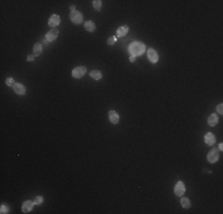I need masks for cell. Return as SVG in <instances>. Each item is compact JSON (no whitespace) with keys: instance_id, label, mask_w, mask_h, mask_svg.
Instances as JSON below:
<instances>
[{"instance_id":"6da1fadb","label":"cell","mask_w":223,"mask_h":214,"mask_svg":"<svg viewBox=\"0 0 223 214\" xmlns=\"http://www.w3.org/2000/svg\"><path fill=\"white\" fill-rule=\"evenodd\" d=\"M145 50H146L145 44L141 43V42H133V43H131L130 47H128L130 54H131L132 56H134V57L142 55V54L145 52Z\"/></svg>"},{"instance_id":"7a4b0ae2","label":"cell","mask_w":223,"mask_h":214,"mask_svg":"<svg viewBox=\"0 0 223 214\" xmlns=\"http://www.w3.org/2000/svg\"><path fill=\"white\" fill-rule=\"evenodd\" d=\"M69 18H70V20L74 23V24H76V25H78V24H82L83 23V14L81 13V12H78V11H73V12H70V14H69Z\"/></svg>"},{"instance_id":"3957f363","label":"cell","mask_w":223,"mask_h":214,"mask_svg":"<svg viewBox=\"0 0 223 214\" xmlns=\"http://www.w3.org/2000/svg\"><path fill=\"white\" fill-rule=\"evenodd\" d=\"M85 73H87L85 67L81 66V67H76V68L73 70L71 75H73V77H74V79H81V77H83V76H84V74H85Z\"/></svg>"},{"instance_id":"277c9868","label":"cell","mask_w":223,"mask_h":214,"mask_svg":"<svg viewBox=\"0 0 223 214\" xmlns=\"http://www.w3.org/2000/svg\"><path fill=\"white\" fill-rule=\"evenodd\" d=\"M219 158V155H218V151L216 149H212L209 151L208 154V162L209 163H216Z\"/></svg>"},{"instance_id":"5b68a950","label":"cell","mask_w":223,"mask_h":214,"mask_svg":"<svg viewBox=\"0 0 223 214\" xmlns=\"http://www.w3.org/2000/svg\"><path fill=\"white\" fill-rule=\"evenodd\" d=\"M147 58L150 59L151 63H157L158 59H159V56L154 49H148L147 50Z\"/></svg>"},{"instance_id":"8992f818","label":"cell","mask_w":223,"mask_h":214,"mask_svg":"<svg viewBox=\"0 0 223 214\" xmlns=\"http://www.w3.org/2000/svg\"><path fill=\"white\" fill-rule=\"evenodd\" d=\"M185 193V186H184V183L182 181L177 182L176 183V186H175V194L177 196H183V194Z\"/></svg>"},{"instance_id":"52a82bcc","label":"cell","mask_w":223,"mask_h":214,"mask_svg":"<svg viewBox=\"0 0 223 214\" xmlns=\"http://www.w3.org/2000/svg\"><path fill=\"white\" fill-rule=\"evenodd\" d=\"M59 23H61V18H59V16L58 14H52L50 18H49V26L50 27H52V29H55L57 25H59Z\"/></svg>"},{"instance_id":"ba28073f","label":"cell","mask_w":223,"mask_h":214,"mask_svg":"<svg viewBox=\"0 0 223 214\" xmlns=\"http://www.w3.org/2000/svg\"><path fill=\"white\" fill-rule=\"evenodd\" d=\"M58 36V30L56 29H52L51 31H49L46 35H45V42H53Z\"/></svg>"},{"instance_id":"9c48e42d","label":"cell","mask_w":223,"mask_h":214,"mask_svg":"<svg viewBox=\"0 0 223 214\" xmlns=\"http://www.w3.org/2000/svg\"><path fill=\"white\" fill-rule=\"evenodd\" d=\"M12 87H13V90L16 92L17 94H19V95H24L26 93V88L21 83H14Z\"/></svg>"},{"instance_id":"30bf717a","label":"cell","mask_w":223,"mask_h":214,"mask_svg":"<svg viewBox=\"0 0 223 214\" xmlns=\"http://www.w3.org/2000/svg\"><path fill=\"white\" fill-rule=\"evenodd\" d=\"M33 202L32 201H30V200H26L24 203H23V206H21V210H23V213H28V212H31L32 210V208H33Z\"/></svg>"},{"instance_id":"8fae6325","label":"cell","mask_w":223,"mask_h":214,"mask_svg":"<svg viewBox=\"0 0 223 214\" xmlns=\"http://www.w3.org/2000/svg\"><path fill=\"white\" fill-rule=\"evenodd\" d=\"M108 119L112 124H118L119 123V114L115 111H109L108 113Z\"/></svg>"},{"instance_id":"7c38bea8","label":"cell","mask_w":223,"mask_h":214,"mask_svg":"<svg viewBox=\"0 0 223 214\" xmlns=\"http://www.w3.org/2000/svg\"><path fill=\"white\" fill-rule=\"evenodd\" d=\"M204 142H205V144L207 145H214L215 144V142H216V138H215V136L212 135V133H207L205 136H204Z\"/></svg>"},{"instance_id":"4fadbf2b","label":"cell","mask_w":223,"mask_h":214,"mask_svg":"<svg viewBox=\"0 0 223 214\" xmlns=\"http://www.w3.org/2000/svg\"><path fill=\"white\" fill-rule=\"evenodd\" d=\"M128 31H130V27L127 26V25H123V26H120V27L118 29L116 35H118L119 37H123V36L127 35V32H128Z\"/></svg>"},{"instance_id":"5bb4252c","label":"cell","mask_w":223,"mask_h":214,"mask_svg":"<svg viewBox=\"0 0 223 214\" xmlns=\"http://www.w3.org/2000/svg\"><path fill=\"white\" fill-rule=\"evenodd\" d=\"M217 123H218V117L214 113V114H211L209 118H208V124H209V126H216L217 125Z\"/></svg>"},{"instance_id":"9a60e30c","label":"cell","mask_w":223,"mask_h":214,"mask_svg":"<svg viewBox=\"0 0 223 214\" xmlns=\"http://www.w3.org/2000/svg\"><path fill=\"white\" fill-rule=\"evenodd\" d=\"M84 29L87 30L88 32H94V31H95V29H96V26H95L94 21L88 20V21H85V23H84Z\"/></svg>"},{"instance_id":"2e32d148","label":"cell","mask_w":223,"mask_h":214,"mask_svg":"<svg viewBox=\"0 0 223 214\" xmlns=\"http://www.w3.org/2000/svg\"><path fill=\"white\" fill-rule=\"evenodd\" d=\"M90 77L91 79H94V80H100L101 77H102V73L100 72V70H93V72H90Z\"/></svg>"},{"instance_id":"e0dca14e","label":"cell","mask_w":223,"mask_h":214,"mask_svg":"<svg viewBox=\"0 0 223 214\" xmlns=\"http://www.w3.org/2000/svg\"><path fill=\"white\" fill-rule=\"evenodd\" d=\"M41 54H42V44L36 43V44L33 45V55H35V56H39Z\"/></svg>"},{"instance_id":"ac0fdd59","label":"cell","mask_w":223,"mask_h":214,"mask_svg":"<svg viewBox=\"0 0 223 214\" xmlns=\"http://www.w3.org/2000/svg\"><path fill=\"white\" fill-rule=\"evenodd\" d=\"M180 203H182V206H183L184 208H190V207H191V202H190V200H189L187 198H182Z\"/></svg>"},{"instance_id":"d6986e66","label":"cell","mask_w":223,"mask_h":214,"mask_svg":"<svg viewBox=\"0 0 223 214\" xmlns=\"http://www.w3.org/2000/svg\"><path fill=\"white\" fill-rule=\"evenodd\" d=\"M93 7L96 11H100L101 7H102V1H101V0H94V1H93Z\"/></svg>"},{"instance_id":"ffe728a7","label":"cell","mask_w":223,"mask_h":214,"mask_svg":"<svg viewBox=\"0 0 223 214\" xmlns=\"http://www.w3.org/2000/svg\"><path fill=\"white\" fill-rule=\"evenodd\" d=\"M0 213H1V214H6V213H9V208H7L5 205H1V207H0Z\"/></svg>"},{"instance_id":"44dd1931","label":"cell","mask_w":223,"mask_h":214,"mask_svg":"<svg viewBox=\"0 0 223 214\" xmlns=\"http://www.w3.org/2000/svg\"><path fill=\"white\" fill-rule=\"evenodd\" d=\"M43 200H44V199H43V196H37V198L35 199L33 203H35V205H41V203L43 202Z\"/></svg>"},{"instance_id":"7402d4cb","label":"cell","mask_w":223,"mask_h":214,"mask_svg":"<svg viewBox=\"0 0 223 214\" xmlns=\"http://www.w3.org/2000/svg\"><path fill=\"white\" fill-rule=\"evenodd\" d=\"M115 41H116V37H109V38L107 39V44H108V45H113V44L115 43Z\"/></svg>"},{"instance_id":"603a6c76","label":"cell","mask_w":223,"mask_h":214,"mask_svg":"<svg viewBox=\"0 0 223 214\" xmlns=\"http://www.w3.org/2000/svg\"><path fill=\"white\" fill-rule=\"evenodd\" d=\"M6 84H7V86H13V84H14L13 79H12V77H7V79H6Z\"/></svg>"},{"instance_id":"cb8c5ba5","label":"cell","mask_w":223,"mask_h":214,"mask_svg":"<svg viewBox=\"0 0 223 214\" xmlns=\"http://www.w3.org/2000/svg\"><path fill=\"white\" fill-rule=\"evenodd\" d=\"M222 107H223V105H222V104H219V105L217 106V111H218V113H219V114H222V113H223V108H222Z\"/></svg>"},{"instance_id":"d4e9b609","label":"cell","mask_w":223,"mask_h":214,"mask_svg":"<svg viewBox=\"0 0 223 214\" xmlns=\"http://www.w3.org/2000/svg\"><path fill=\"white\" fill-rule=\"evenodd\" d=\"M35 57H36L35 55H28V56H27V61H28V62H31V61L35 59Z\"/></svg>"},{"instance_id":"484cf974","label":"cell","mask_w":223,"mask_h":214,"mask_svg":"<svg viewBox=\"0 0 223 214\" xmlns=\"http://www.w3.org/2000/svg\"><path fill=\"white\" fill-rule=\"evenodd\" d=\"M130 61H131V62H134V61H135V57L131 55V57H130Z\"/></svg>"},{"instance_id":"4316f807","label":"cell","mask_w":223,"mask_h":214,"mask_svg":"<svg viewBox=\"0 0 223 214\" xmlns=\"http://www.w3.org/2000/svg\"><path fill=\"white\" fill-rule=\"evenodd\" d=\"M218 149H219V150H221V151H222V150H223V144H222V143H221V144H219V146H218Z\"/></svg>"}]
</instances>
